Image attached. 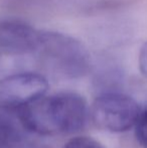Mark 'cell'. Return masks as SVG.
Listing matches in <instances>:
<instances>
[{"instance_id":"1","label":"cell","mask_w":147,"mask_h":148,"mask_svg":"<svg viewBox=\"0 0 147 148\" xmlns=\"http://www.w3.org/2000/svg\"><path fill=\"white\" fill-rule=\"evenodd\" d=\"M18 111L23 128L38 135L79 132L85 127L89 117L86 100L74 92L44 95Z\"/></svg>"},{"instance_id":"11","label":"cell","mask_w":147,"mask_h":148,"mask_svg":"<svg viewBox=\"0 0 147 148\" xmlns=\"http://www.w3.org/2000/svg\"><path fill=\"white\" fill-rule=\"evenodd\" d=\"M138 62H139V68L142 75L145 77V79H147V41L143 43L140 49Z\"/></svg>"},{"instance_id":"8","label":"cell","mask_w":147,"mask_h":148,"mask_svg":"<svg viewBox=\"0 0 147 148\" xmlns=\"http://www.w3.org/2000/svg\"><path fill=\"white\" fill-rule=\"evenodd\" d=\"M135 136L138 143L143 148H147V108L140 111L135 123Z\"/></svg>"},{"instance_id":"6","label":"cell","mask_w":147,"mask_h":148,"mask_svg":"<svg viewBox=\"0 0 147 148\" xmlns=\"http://www.w3.org/2000/svg\"><path fill=\"white\" fill-rule=\"evenodd\" d=\"M38 34V29L21 20H0V51L8 55L34 53Z\"/></svg>"},{"instance_id":"5","label":"cell","mask_w":147,"mask_h":148,"mask_svg":"<svg viewBox=\"0 0 147 148\" xmlns=\"http://www.w3.org/2000/svg\"><path fill=\"white\" fill-rule=\"evenodd\" d=\"M36 9L57 10L73 14H94L113 11L133 5L138 0H14Z\"/></svg>"},{"instance_id":"4","label":"cell","mask_w":147,"mask_h":148,"mask_svg":"<svg viewBox=\"0 0 147 148\" xmlns=\"http://www.w3.org/2000/svg\"><path fill=\"white\" fill-rule=\"evenodd\" d=\"M49 82L36 73H21L0 80V110H19L45 95Z\"/></svg>"},{"instance_id":"9","label":"cell","mask_w":147,"mask_h":148,"mask_svg":"<svg viewBox=\"0 0 147 148\" xmlns=\"http://www.w3.org/2000/svg\"><path fill=\"white\" fill-rule=\"evenodd\" d=\"M64 148H104V146L92 137L80 135L70 139Z\"/></svg>"},{"instance_id":"10","label":"cell","mask_w":147,"mask_h":148,"mask_svg":"<svg viewBox=\"0 0 147 148\" xmlns=\"http://www.w3.org/2000/svg\"><path fill=\"white\" fill-rule=\"evenodd\" d=\"M13 148H49L46 144L40 142V141L36 140V139H32L28 137L27 135H22L20 139L17 141L15 146Z\"/></svg>"},{"instance_id":"3","label":"cell","mask_w":147,"mask_h":148,"mask_svg":"<svg viewBox=\"0 0 147 148\" xmlns=\"http://www.w3.org/2000/svg\"><path fill=\"white\" fill-rule=\"evenodd\" d=\"M139 114V105L133 98L115 92L99 96L91 108V116L95 124L113 133L131 129Z\"/></svg>"},{"instance_id":"2","label":"cell","mask_w":147,"mask_h":148,"mask_svg":"<svg viewBox=\"0 0 147 148\" xmlns=\"http://www.w3.org/2000/svg\"><path fill=\"white\" fill-rule=\"evenodd\" d=\"M34 53L55 71L69 77L83 75L90 64L84 45L71 35L57 31L39 30Z\"/></svg>"},{"instance_id":"7","label":"cell","mask_w":147,"mask_h":148,"mask_svg":"<svg viewBox=\"0 0 147 148\" xmlns=\"http://www.w3.org/2000/svg\"><path fill=\"white\" fill-rule=\"evenodd\" d=\"M23 132L11 118L0 113V148H13Z\"/></svg>"}]
</instances>
